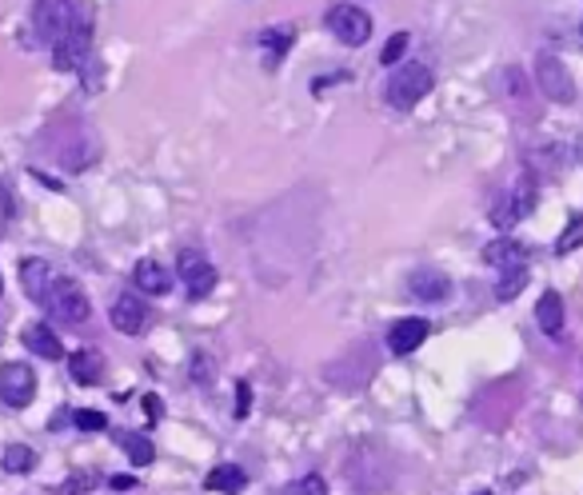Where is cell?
<instances>
[{"instance_id":"8fae6325","label":"cell","mask_w":583,"mask_h":495,"mask_svg":"<svg viewBox=\"0 0 583 495\" xmlns=\"http://www.w3.org/2000/svg\"><path fill=\"white\" fill-rule=\"evenodd\" d=\"M428 332H431L428 319H420V316L396 319V324L388 327V351H391V356H412V351L428 340Z\"/></svg>"},{"instance_id":"4316f807","label":"cell","mask_w":583,"mask_h":495,"mask_svg":"<svg viewBox=\"0 0 583 495\" xmlns=\"http://www.w3.org/2000/svg\"><path fill=\"white\" fill-rule=\"evenodd\" d=\"M72 423H76L80 431H104L108 428L104 412H96V407H76V412H72Z\"/></svg>"},{"instance_id":"836d02e7","label":"cell","mask_w":583,"mask_h":495,"mask_svg":"<svg viewBox=\"0 0 583 495\" xmlns=\"http://www.w3.org/2000/svg\"><path fill=\"white\" fill-rule=\"evenodd\" d=\"M4 220H8V212H4V204H0V232H4Z\"/></svg>"},{"instance_id":"7c38bea8","label":"cell","mask_w":583,"mask_h":495,"mask_svg":"<svg viewBox=\"0 0 583 495\" xmlns=\"http://www.w3.org/2000/svg\"><path fill=\"white\" fill-rule=\"evenodd\" d=\"M112 327L124 335H140L144 327H148V303L136 300L132 292L116 295V300H112Z\"/></svg>"},{"instance_id":"277c9868","label":"cell","mask_w":583,"mask_h":495,"mask_svg":"<svg viewBox=\"0 0 583 495\" xmlns=\"http://www.w3.org/2000/svg\"><path fill=\"white\" fill-rule=\"evenodd\" d=\"M535 200H540V188H535V176H519L516 188L508 192V196L500 200V204L492 208V224L495 228H516L519 220H527V216L535 212Z\"/></svg>"},{"instance_id":"e0dca14e","label":"cell","mask_w":583,"mask_h":495,"mask_svg":"<svg viewBox=\"0 0 583 495\" xmlns=\"http://www.w3.org/2000/svg\"><path fill=\"white\" fill-rule=\"evenodd\" d=\"M204 487L216 495H240L248 487V475H244V468H236V463H220V468L208 471Z\"/></svg>"},{"instance_id":"83f0119b","label":"cell","mask_w":583,"mask_h":495,"mask_svg":"<svg viewBox=\"0 0 583 495\" xmlns=\"http://www.w3.org/2000/svg\"><path fill=\"white\" fill-rule=\"evenodd\" d=\"M407 44H412V36H407V32H396V36L383 44V52H380V64H383V68H388V64H396L399 56L407 52Z\"/></svg>"},{"instance_id":"4dcf8cb0","label":"cell","mask_w":583,"mask_h":495,"mask_svg":"<svg viewBox=\"0 0 583 495\" xmlns=\"http://www.w3.org/2000/svg\"><path fill=\"white\" fill-rule=\"evenodd\" d=\"M144 412H148V423L160 420V399L156 396H144Z\"/></svg>"},{"instance_id":"d6a6232c","label":"cell","mask_w":583,"mask_h":495,"mask_svg":"<svg viewBox=\"0 0 583 495\" xmlns=\"http://www.w3.org/2000/svg\"><path fill=\"white\" fill-rule=\"evenodd\" d=\"M575 160H579V164H583V136H579V140H575Z\"/></svg>"},{"instance_id":"484cf974","label":"cell","mask_w":583,"mask_h":495,"mask_svg":"<svg viewBox=\"0 0 583 495\" xmlns=\"http://www.w3.org/2000/svg\"><path fill=\"white\" fill-rule=\"evenodd\" d=\"M284 495H327V483H324V475H300L288 483Z\"/></svg>"},{"instance_id":"7402d4cb","label":"cell","mask_w":583,"mask_h":495,"mask_svg":"<svg viewBox=\"0 0 583 495\" xmlns=\"http://www.w3.org/2000/svg\"><path fill=\"white\" fill-rule=\"evenodd\" d=\"M292 44H295V28H292V24H280V28H264L260 32V48H268V52H272V64H276Z\"/></svg>"},{"instance_id":"3957f363","label":"cell","mask_w":583,"mask_h":495,"mask_svg":"<svg viewBox=\"0 0 583 495\" xmlns=\"http://www.w3.org/2000/svg\"><path fill=\"white\" fill-rule=\"evenodd\" d=\"M80 24V12L72 0H32V28L44 44H56Z\"/></svg>"},{"instance_id":"7a4b0ae2","label":"cell","mask_w":583,"mask_h":495,"mask_svg":"<svg viewBox=\"0 0 583 495\" xmlns=\"http://www.w3.org/2000/svg\"><path fill=\"white\" fill-rule=\"evenodd\" d=\"M40 303H44V311L52 319H60V324H84L88 311H92L84 287H80L76 279H68V276H52V284H48V292H44V300Z\"/></svg>"},{"instance_id":"d4e9b609","label":"cell","mask_w":583,"mask_h":495,"mask_svg":"<svg viewBox=\"0 0 583 495\" xmlns=\"http://www.w3.org/2000/svg\"><path fill=\"white\" fill-rule=\"evenodd\" d=\"M96 483H100V475H96V471H72L68 479H60V483H56V495H88Z\"/></svg>"},{"instance_id":"8992f818","label":"cell","mask_w":583,"mask_h":495,"mask_svg":"<svg viewBox=\"0 0 583 495\" xmlns=\"http://www.w3.org/2000/svg\"><path fill=\"white\" fill-rule=\"evenodd\" d=\"M176 276H180L184 287H188V300H204V295H212V287H216L212 260H208L204 252H196V248H184V252L176 255Z\"/></svg>"},{"instance_id":"2e32d148","label":"cell","mask_w":583,"mask_h":495,"mask_svg":"<svg viewBox=\"0 0 583 495\" xmlns=\"http://www.w3.org/2000/svg\"><path fill=\"white\" fill-rule=\"evenodd\" d=\"M527 260V244H519L516 236H500L492 244H484V263L492 268H508V263H524Z\"/></svg>"},{"instance_id":"1f68e13d","label":"cell","mask_w":583,"mask_h":495,"mask_svg":"<svg viewBox=\"0 0 583 495\" xmlns=\"http://www.w3.org/2000/svg\"><path fill=\"white\" fill-rule=\"evenodd\" d=\"M108 483L116 487V491H128V487H132V491H136V479H132V475H112Z\"/></svg>"},{"instance_id":"30bf717a","label":"cell","mask_w":583,"mask_h":495,"mask_svg":"<svg viewBox=\"0 0 583 495\" xmlns=\"http://www.w3.org/2000/svg\"><path fill=\"white\" fill-rule=\"evenodd\" d=\"M407 295H415L423 303H444L452 295V276L439 268H415L407 276Z\"/></svg>"},{"instance_id":"44dd1931","label":"cell","mask_w":583,"mask_h":495,"mask_svg":"<svg viewBox=\"0 0 583 495\" xmlns=\"http://www.w3.org/2000/svg\"><path fill=\"white\" fill-rule=\"evenodd\" d=\"M527 287V268L524 263H508V268H500V284H495V300L500 303H508V300H516L519 292Z\"/></svg>"},{"instance_id":"52a82bcc","label":"cell","mask_w":583,"mask_h":495,"mask_svg":"<svg viewBox=\"0 0 583 495\" xmlns=\"http://www.w3.org/2000/svg\"><path fill=\"white\" fill-rule=\"evenodd\" d=\"M324 24L340 44H351V48L367 44V36H372V16H367L364 8H356V4H335L332 12L324 16Z\"/></svg>"},{"instance_id":"ffe728a7","label":"cell","mask_w":583,"mask_h":495,"mask_svg":"<svg viewBox=\"0 0 583 495\" xmlns=\"http://www.w3.org/2000/svg\"><path fill=\"white\" fill-rule=\"evenodd\" d=\"M120 447L128 452V460L136 463V468H148V463H156V447H152L148 436H140V431H120Z\"/></svg>"},{"instance_id":"5b68a950","label":"cell","mask_w":583,"mask_h":495,"mask_svg":"<svg viewBox=\"0 0 583 495\" xmlns=\"http://www.w3.org/2000/svg\"><path fill=\"white\" fill-rule=\"evenodd\" d=\"M535 84H540V92L548 96L551 104H571L575 100V80L555 52L535 56Z\"/></svg>"},{"instance_id":"cb8c5ba5","label":"cell","mask_w":583,"mask_h":495,"mask_svg":"<svg viewBox=\"0 0 583 495\" xmlns=\"http://www.w3.org/2000/svg\"><path fill=\"white\" fill-rule=\"evenodd\" d=\"M575 248H583V216H571V220L563 224V232H559V240H555V255H571Z\"/></svg>"},{"instance_id":"ac0fdd59","label":"cell","mask_w":583,"mask_h":495,"mask_svg":"<svg viewBox=\"0 0 583 495\" xmlns=\"http://www.w3.org/2000/svg\"><path fill=\"white\" fill-rule=\"evenodd\" d=\"M535 324L548 335H563V300H559V292L540 295V303H535Z\"/></svg>"},{"instance_id":"9a60e30c","label":"cell","mask_w":583,"mask_h":495,"mask_svg":"<svg viewBox=\"0 0 583 495\" xmlns=\"http://www.w3.org/2000/svg\"><path fill=\"white\" fill-rule=\"evenodd\" d=\"M48 284H52V268H48L44 260H36V255L20 260V287L28 300H44Z\"/></svg>"},{"instance_id":"5bb4252c","label":"cell","mask_w":583,"mask_h":495,"mask_svg":"<svg viewBox=\"0 0 583 495\" xmlns=\"http://www.w3.org/2000/svg\"><path fill=\"white\" fill-rule=\"evenodd\" d=\"M20 340H24V348L36 351L40 359H64V343H60V335H56L48 324H28V327L20 332Z\"/></svg>"},{"instance_id":"d590c367","label":"cell","mask_w":583,"mask_h":495,"mask_svg":"<svg viewBox=\"0 0 583 495\" xmlns=\"http://www.w3.org/2000/svg\"><path fill=\"white\" fill-rule=\"evenodd\" d=\"M579 32H583V28H579Z\"/></svg>"},{"instance_id":"ba28073f","label":"cell","mask_w":583,"mask_h":495,"mask_svg":"<svg viewBox=\"0 0 583 495\" xmlns=\"http://www.w3.org/2000/svg\"><path fill=\"white\" fill-rule=\"evenodd\" d=\"M88 56H92V20H88V16H80L76 28L52 44V64L60 72H80Z\"/></svg>"},{"instance_id":"9c48e42d","label":"cell","mask_w":583,"mask_h":495,"mask_svg":"<svg viewBox=\"0 0 583 495\" xmlns=\"http://www.w3.org/2000/svg\"><path fill=\"white\" fill-rule=\"evenodd\" d=\"M32 396H36V372L32 364H20V359H8L0 367V399L8 407H28Z\"/></svg>"},{"instance_id":"f546056e","label":"cell","mask_w":583,"mask_h":495,"mask_svg":"<svg viewBox=\"0 0 583 495\" xmlns=\"http://www.w3.org/2000/svg\"><path fill=\"white\" fill-rule=\"evenodd\" d=\"M188 375H192V380H200V383H208V380H212V359H208V356H192Z\"/></svg>"},{"instance_id":"f1b7e54d","label":"cell","mask_w":583,"mask_h":495,"mask_svg":"<svg viewBox=\"0 0 583 495\" xmlns=\"http://www.w3.org/2000/svg\"><path fill=\"white\" fill-rule=\"evenodd\" d=\"M248 407H252V383L240 380V383H236V420H244Z\"/></svg>"},{"instance_id":"d6986e66","label":"cell","mask_w":583,"mask_h":495,"mask_svg":"<svg viewBox=\"0 0 583 495\" xmlns=\"http://www.w3.org/2000/svg\"><path fill=\"white\" fill-rule=\"evenodd\" d=\"M68 375L76 383H100V375H104L100 356H96V351H72L68 356Z\"/></svg>"},{"instance_id":"603a6c76","label":"cell","mask_w":583,"mask_h":495,"mask_svg":"<svg viewBox=\"0 0 583 495\" xmlns=\"http://www.w3.org/2000/svg\"><path fill=\"white\" fill-rule=\"evenodd\" d=\"M32 463H36V452L24 444H8L4 455H0V468L12 471V475H24V471H32Z\"/></svg>"},{"instance_id":"6da1fadb","label":"cell","mask_w":583,"mask_h":495,"mask_svg":"<svg viewBox=\"0 0 583 495\" xmlns=\"http://www.w3.org/2000/svg\"><path fill=\"white\" fill-rule=\"evenodd\" d=\"M431 84H436L431 68H423V64H404V68H396L388 76L383 100H388V108H396V112H412L415 104L431 92Z\"/></svg>"},{"instance_id":"4fadbf2b","label":"cell","mask_w":583,"mask_h":495,"mask_svg":"<svg viewBox=\"0 0 583 495\" xmlns=\"http://www.w3.org/2000/svg\"><path fill=\"white\" fill-rule=\"evenodd\" d=\"M132 284H136V292H144V295H164L168 287H172V271L160 260H140L132 268Z\"/></svg>"},{"instance_id":"e575fe53","label":"cell","mask_w":583,"mask_h":495,"mask_svg":"<svg viewBox=\"0 0 583 495\" xmlns=\"http://www.w3.org/2000/svg\"><path fill=\"white\" fill-rule=\"evenodd\" d=\"M484 495H492V491H484Z\"/></svg>"}]
</instances>
